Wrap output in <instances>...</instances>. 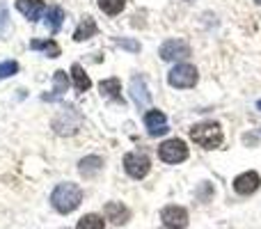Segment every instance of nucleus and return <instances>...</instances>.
Masks as SVG:
<instances>
[{
	"mask_svg": "<svg viewBox=\"0 0 261 229\" xmlns=\"http://www.w3.org/2000/svg\"><path fill=\"white\" fill-rule=\"evenodd\" d=\"M99 7L103 14L108 16H117L124 7H126V0H99Z\"/></svg>",
	"mask_w": 261,
	"mask_h": 229,
	"instance_id": "22",
	"label": "nucleus"
},
{
	"mask_svg": "<svg viewBox=\"0 0 261 229\" xmlns=\"http://www.w3.org/2000/svg\"><path fill=\"white\" fill-rule=\"evenodd\" d=\"M67 87H69L67 71L58 69V71L53 73V94H44V101H55V99H60V96L67 92Z\"/></svg>",
	"mask_w": 261,
	"mask_h": 229,
	"instance_id": "16",
	"label": "nucleus"
},
{
	"mask_svg": "<svg viewBox=\"0 0 261 229\" xmlns=\"http://www.w3.org/2000/svg\"><path fill=\"white\" fill-rule=\"evenodd\" d=\"M161 220L167 229H186L188 227V211L184 207H176V204H170L161 211Z\"/></svg>",
	"mask_w": 261,
	"mask_h": 229,
	"instance_id": "8",
	"label": "nucleus"
},
{
	"mask_svg": "<svg viewBox=\"0 0 261 229\" xmlns=\"http://www.w3.org/2000/svg\"><path fill=\"white\" fill-rule=\"evenodd\" d=\"M158 55H161V60H165V62L184 60V58H190V46H188V41H184V39H167V41H163V46L158 48Z\"/></svg>",
	"mask_w": 261,
	"mask_h": 229,
	"instance_id": "7",
	"label": "nucleus"
},
{
	"mask_svg": "<svg viewBox=\"0 0 261 229\" xmlns=\"http://www.w3.org/2000/svg\"><path fill=\"white\" fill-rule=\"evenodd\" d=\"M76 229H106V220L99 213H87V216H83L78 220Z\"/></svg>",
	"mask_w": 261,
	"mask_h": 229,
	"instance_id": "21",
	"label": "nucleus"
},
{
	"mask_svg": "<svg viewBox=\"0 0 261 229\" xmlns=\"http://www.w3.org/2000/svg\"><path fill=\"white\" fill-rule=\"evenodd\" d=\"M254 3H257V5H261V0H254Z\"/></svg>",
	"mask_w": 261,
	"mask_h": 229,
	"instance_id": "27",
	"label": "nucleus"
},
{
	"mask_svg": "<svg viewBox=\"0 0 261 229\" xmlns=\"http://www.w3.org/2000/svg\"><path fill=\"white\" fill-rule=\"evenodd\" d=\"M71 78H73V85H76V92H87L92 87V81H90V76L85 73V69L81 67V64H71Z\"/></svg>",
	"mask_w": 261,
	"mask_h": 229,
	"instance_id": "19",
	"label": "nucleus"
},
{
	"mask_svg": "<svg viewBox=\"0 0 261 229\" xmlns=\"http://www.w3.org/2000/svg\"><path fill=\"white\" fill-rule=\"evenodd\" d=\"M124 170H126V174L130 179H144V176L149 174V170H151V163H149V158L144 156V154L140 151H130L124 156Z\"/></svg>",
	"mask_w": 261,
	"mask_h": 229,
	"instance_id": "6",
	"label": "nucleus"
},
{
	"mask_svg": "<svg viewBox=\"0 0 261 229\" xmlns=\"http://www.w3.org/2000/svg\"><path fill=\"white\" fill-rule=\"evenodd\" d=\"M7 30H9V12L3 3H0V39L7 37Z\"/></svg>",
	"mask_w": 261,
	"mask_h": 229,
	"instance_id": "24",
	"label": "nucleus"
},
{
	"mask_svg": "<svg viewBox=\"0 0 261 229\" xmlns=\"http://www.w3.org/2000/svg\"><path fill=\"white\" fill-rule=\"evenodd\" d=\"M30 48L32 50H44L48 58H60V53H62V48L58 46V41L55 39H32Z\"/></svg>",
	"mask_w": 261,
	"mask_h": 229,
	"instance_id": "18",
	"label": "nucleus"
},
{
	"mask_svg": "<svg viewBox=\"0 0 261 229\" xmlns=\"http://www.w3.org/2000/svg\"><path fill=\"white\" fill-rule=\"evenodd\" d=\"M103 213L110 222H115V225H124V222H128V218H130V211L122 202H108L103 207Z\"/></svg>",
	"mask_w": 261,
	"mask_h": 229,
	"instance_id": "13",
	"label": "nucleus"
},
{
	"mask_svg": "<svg viewBox=\"0 0 261 229\" xmlns=\"http://www.w3.org/2000/svg\"><path fill=\"white\" fill-rule=\"evenodd\" d=\"M99 90H101V94L108 96V99L122 101V104H124V99H122V83H119V78H108V81H101Z\"/></svg>",
	"mask_w": 261,
	"mask_h": 229,
	"instance_id": "17",
	"label": "nucleus"
},
{
	"mask_svg": "<svg viewBox=\"0 0 261 229\" xmlns=\"http://www.w3.org/2000/svg\"><path fill=\"white\" fill-rule=\"evenodd\" d=\"M190 140L204 149H218L222 144V140H225V135H222L220 124H216V121H202V124H195L190 129Z\"/></svg>",
	"mask_w": 261,
	"mask_h": 229,
	"instance_id": "2",
	"label": "nucleus"
},
{
	"mask_svg": "<svg viewBox=\"0 0 261 229\" xmlns=\"http://www.w3.org/2000/svg\"><path fill=\"white\" fill-rule=\"evenodd\" d=\"M101 170H103V158L101 156H85L78 163V172H81V176H85V179L96 176Z\"/></svg>",
	"mask_w": 261,
	"mask_h": 229,
	"instance_id": "14",
	"label": "nucleus"
},
{
	"mask_svg": "<svg viewBox=\"0 0 261 229\" xmlns=\"http://www.w3.org/2000/svg\"><path fill=\"white\" fill-rule=\"evenodd\" d=\"M62 21H64L62 7H58V5H55V7H50L48 14H46V26H48V30L53 32V35L60 30V28H62Z\"/></svg>",
	"mask_w": 261,
	"mask_h": 229,
	"instance_id": "20",
	"label": "nucleus"
},
{
	"mask_svg": "<svg viewBox=\"0 0 261 229\" xmlns=\"http://www.w3.org/2000/svg\"><path fill=\"white\" fill-rule=\"evenodd\" d=\"M81 124H83L81 113H78L73 106H67V108L53 119V131L58 135H73V133H78Z\"/></svg>",
	"mask_w": 261,
	"mask_h": 229,
	"instance_id": "3",
	"label": "nucleus"
},
{
	"mask_svg": "<svg viewBox=\"0 0 261 229\" xmlns=\"http://www.w3.org/2000/svg\"><path fill=\"white\" fill-rule=\"evenodd\" d=\"M14 73H18V62H14V60L0 62V81H3V78L14 76Z\"/></svg>",
	"mask_w": 261,
	"mask_h": 229,
	"instance_id": "23",
	"label": "nucleus"
},
{
	"mask_svg": "<svg viewBox=\"0 0 261 229\" xmlns=\"http://www.w3.org/2000/svg\"><path fill=\"white\" fill-rule=\"evenodd\" d=\"M130 99H133V104L138 106V108H147L149 101H151V94H149L147 90V83H144L142 76H133L130 78Z\"/></svg>",
	"mask_w": 261,
	"mask_h": 229,
	"instance_id": "11",
	"label": "nucleus"
},
{
	"mask_svg": "<svg viewBox=\"0 0 261 229\" xmlns=\"http://www.w3.org/2000/svg\"><path fill=\"white\" fill-rule=\"evenodd\" d=\"M83 202V188L78 184H58L55 190L50 193V207L55 209L58 213L67 216V213H73Z\"/></svg>",
	"mask_w": 261,
	"mask_h": 229,
	"instance_id": "1",
	"label": "nucleus"
},
{
	"mask_svg": "<svg viewBox=\"0 0 261 229\" xmlns=\"http://www.w3.org/2000/svg\"><path fill=\"white\" fill-rule=\"evenodd\" d=\"M197 78H199V73L193 64H176L167 73V83L172 87H176V90H190V87H195L197 85Z\"/></svg>",
	"mask_w": 261,
	"mask_h": 229,
	"instance_id": "4",
	"label": "nucleus"
},
{
	"mask_svg": "<svg viewBox=\"0 0 261 229\" xmlns=\"http://www.w3.org/2000/svg\"><path fill=\"white\" fill-rule=\"evenodd\" d=\"M257 108H259V110H261V99H259V101H257Z\"/></svg>",
	"mask_w": 261,
	"mask_h": 229,
	"instance_id": "26",
	"label": "nucleus"
},
{
	"mask_svg": "<svg viewBox=\"0 0 261 229\" xmlns=\"http://www.w3.org/2000/svg\"><path fill=\"white\" fill-rule=\"evenodd\" d=\"M115 44L119 46V48H126V50H133V53H138L140 50V44L138 41H133V39H117Z\"/></svg>",
	"mask_w": 261,
	"mask_h": 229,
	"instance_id": "25",
	"label": "nucleus"
},
{
	"mask_svg": "<svg viewBox=\"0 0 261 229\" xmlns=\"http://www.w3.org/2000/svg\"><path fill=\"white\" fill-rule=\"evenodd\" d=\"M158 158L163 163H184L188 158V147H186L184 140L179 138H172V140H165V142L158 147Z\"/></svg>",
	"mask_w": 261,
	"mask_h": 229,
	"instance_id": "5",
	"label": "nucleus"
},
{
	"mask_svg": "<svg viewBox=\"0 0 261 229\" xmlns=\"http://www.w3.org/2000/svg\"><path fill=\"white\" fill-rule=\"evenodd\" d=\"M99 32V26L92 16H85L81 23H78L76 32H73V41H85V39H92V37Z\"/></svg>",
	"mask_w": 261,
	"mask_h": 229,
	"instance_id": "15",
	"label": "nucleus"
},
{
	"mask_svg": "<svg viewBox=\"0 0 261 229\" xmlns=\"http://www.w3.org/2000/svg\"><path fill=\"white\" fill-rule=\"evenodd\" d=\"M144 126L149 129V135L151 138H156V135H163V133H167V117L165 113H161V110H156V108H151V110H147L144 113Z\"/></svg>",
	"mask_w": 261,
	"mask_h": 229,
	"instance_id": "10",
	"label": "nucleus"
},
{
	"mask_svg": "<svg viewBox=\"0 0 261 229\" xmlns=\"http://www.w3.org/2000/svg\"><path fill=\"white\" fill-rule=\"evenodd\" d=\"M16 9L30 23H35V21H39V18H41L46 5H44V0H16Z\"/></svg>",
	"mask_w": 261,
	"mask_h": 229,
	"instance_id": "12",
	"label": "nucleus"
},
{
	"mask_svg": "<svg viewBox=\"0 0 261 229\" xmlns=\"http://www.w3.org/2000/svg\"><path fill=\"white\" fill-rule=\"evenodd\" d=\"M259 186H261V176L254 170L243 172V174H239L234 179V190L239 195H243V197H250L252 193H257Z\"/></svg>",
	"mask_w": 261,
	"mask_h": 229,
	"instance_id": "9",
	"label": "nucleus"
}]
</instances>
